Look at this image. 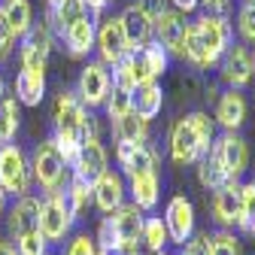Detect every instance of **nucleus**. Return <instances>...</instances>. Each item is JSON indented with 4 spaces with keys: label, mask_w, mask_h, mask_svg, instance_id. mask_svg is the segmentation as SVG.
<instances>
[{
    "label": "nucleus",
    "mask_w": 255,
    "mask_h": 255,
    "mask_svg": "<svg viewBox=\"0 0 255 255\" xmlns=\"http://www.w3.org/2000/svg\"><path fill=\"white\" fill-rule=\"evenodd\" d=\"M231 46V24L225 15H204L195 24L185 27V43H182V55L198 64V67H210L216 64L225 49Z\"/></svg>",
    "instance_id": "f257e3e1"
},
{
    "label": "nucleus",
    "mask_w": 255,
    "mask_h": 255,
    "mask_svg": "<svg viewBox=\"0 0 255 255\" xmlns=\"http://www.w3.org/2000/svg\"><path fill=\"white\" fill-rule=\"evenodd\" d=\"M213 149V119L207 113H191L173 125L170 155L176 164H198Z\"/></svg>",
    "instance_id": "f03ea898"
},
{
    "label": "nucleus",
    "mask_w": 255,
    "mask_h": 255,
    "mask_svg": "<svg viewBox=\"0 0 255 255\" xmlns=\"http://www.w3.org/2000/svg\"><path fill=\"white\" fill-rule=\"evenodd\" d=\"M143 210H137L134 204H122L119 210H113L110 216L101 219L98 225V249H122V252H137V243L143 237Z\"/></svg>",
    "instance_id": "7ed1b4c3"
},
{
    "label": "nucleus",
    "mask_w": 255,
    "mask_h": 255,
    "mask_svg": "<svg viewBox=\"0 0 255 255\" xmlns=\"http://www.w3.org/2000/svg\"><path fill=\"white\" fill-rule=\"evenodd\" d=\"M76 225V216L67 204V195L61 191H49L40 198V234L46 243H64L70 237Z\"/></svg>",
    "instance_id": "20e7f679"
},
{
    "label": "nucleus",
    "mask_w": 255,
    "mask_h": 255,
    "mask_svg": "<svg viewBox=\"0 0 255 255\" xmlns=\"http://www.w3.org/2000/svg\"><path fill=\"white\" fill-rule=\"evenodd\" d=\"M0 188L12 198L30 195V164L15 143L0 146Z\"/></svg>",
    "instance_id": "39448f33"
},
{
    "label": "nucleus",
    "mask_w": 255,
    "mask_h": 255,
    "mask_svg": "<svg viewBox=\"0 0 255 255\" xmlns=\"http://www.w3.org/2000/svg\"><path fill=\"white\" fill-rule=\"evenodd\" d=\"M64 173H67V164H64V158L58 155L55 143L52 140H43L34 149V158H30V176H34L40 182V188L49 195V191H61Z\"/></svg>",
    "instance_id": "423d86ee"
},
{
    "label": "nucleus",
    "mask_w": 255,
    "mask_h": 255,
    "mask_svg": "<svg viewBox=\"0 0 255 255\" xmlns=\"http://www.w3.org/2000/svg\"><path fill=\"white\" fill-rule=\"evenodd\" d=\"M110 88H113V79H110L107 64L88 61L85 67H82V73H79V82H76V98L82 101V107L85 110L104 107L107 98H110Z\"/></svg>",
    "instance_id": "0eeeda50"
},
{
    "label": "nucleus",
    "mask_w": 255,
    "mask_h": 255,
    "mask_svg": "<svg viewBox=\"0 0 255 255\" xmlns=\"http://www.w3.org/2000/svg\"><path fill=\"white\" fill-rule=\"evenodd\" d=\"M210 155L216 158V164L225 170V176H228V179H237V176L249 167V146H246V140H243V137H237L234 131L222 134V137L213 143Z\"/></svg>",
    "instance_id": "6e6552de"
},
{
    "label": "nucleus",
    "mask_w": 255,
    "mask_h": 255,
    "mask_svg": "<svg viewBox=\"0 0 255 255\" xmlns=\"http://www.w3.org/2000/svg\"><path fill=\"white\" fill-rule=\"evenodd\" d=\"M52 27L46 21H34L30 30L21 37V67L24 70H43L46 73V61H49V52H52Z\"/></svg>",
    "instance_id": "1a4fd4ad"
},
{
    "label": "nucleus",
    "mask_w": 255,
    "mask_h": 255,
    "mask_svg": "<svg viewBox=\"0 0 255 255\" xmlns=\"http://www.w3.org/2000/svg\"><path fill=\"white\" fill-rule=\"evenodd\" d=\"M85 107L82 101L76 98V91H61L55 98V110H52V125L58 137H70V140H79V131H82V119H85Z\"/></svg>",
    "instance_id": "9d476101"
},
{
    "label": "nucleus",
    "mask_w": 255,
    "mask_h": 255,
    "mask_svg": "<svg viewBox=\"0 0 255 255\" xmlns=\"http://www.w3.org/2000/svg\"><path fill=\"white\" fill-rule=\"evenodd\" d=\"M167 61H170V55L158 46L155 40H149L146 46H140V49H134L131 55H128V64H131V73H134L137 85L155 82L158 76L167 70Z\"/></svg>",
    "instance_id": "9b49d317"
},
{
    "label": "nucleus",
    "mask_w": 255,
    "mask_h": 255,
    "mask_svg": "<svg viewBox=\"0 0 255 255\" xmlns=\"http://www.w3.org/2000/svg\"><path fill=\"white\" fill-rule=\"evenodd\" d=\"M164 228H167L170 243H176V246H182L191 234H195V207H191V201L185 195H173L167 201Z\"/></svg>",
    "instance_id": "f8f14e48"
},
{
    "label": "nucleus",
    "mask_w": 255,
    "mask_h": 255,
    "mask_svg": "<svg viewBox=\"0 0 255 255\" xmlns=\"http://www.w3.org/2000/svg\"><path fill=\"white\" fill-rule=\"evenodd\" d=\"M94 43H98V52H101V64H116L131 55V46H128V37L122 30V21L119 18H104L98 34H94Z\"/></svg>",
    "instance_id": "ddd939ff"
},
{
    "label": "nucleus",
    "mask_w": 255,
    "mask_h": 255,
    "mask_svg": "<svg viewBox=\"0 0 255 255\" xmlns=\"http://www.w3.org/2000/svg\"><path fill=\"white\" fill-rule=\"evenodd\" d=\"M185 21L179 12H170V9H161L155 18H152V34H155V43L161 46L167 55H182V43H185Z\"/></svg>",
    "instance_id": "4468645a"
},
{
    "label": "nucleus",
    "mask_w": 255,
    "mask_h": 255,
    "mask_svg": "<svg viewBox=\"0 0 255 255\" xmlns=\"http://www.w3.org/2000/svg\"><path fill=\"white\" fill-rule=\"evenodd\" d=\"M240 210H243V185L237 179H228L219 191H213V219L222 228L237 225Z\"/></svg>",
    "instance_id": "2eb2a0df"
},
{
    "label": "nucleus",
    "mask_w": 255,
    "mask_h": 255,
    "mask_svg": "<svg viewBox=\"0 0 255 255\" xmlns=\"http://www.w3.org/2000/svg\"><path fill=\"white\" fill-rule=\"evenodd\" d=\"M110 170V158H107V149L101 140H88L79 146V155H76V164H73V176L94 185L101 173Z\"/></svg>",
    "instance_id": "dca6fc26"
},
{
    "label": "nucleus",
    "mask_w": 255,
    "mask_h": 255,
    "mask_svg": "<svg viewBox=\"0 0 255 255\" xmlns=\"http://www.w3.org/2000/svg\"><path fill=\"white\" fill-rule=\"evenodd\" d=\"M91 201L101 213H113L125 204V176L119 170H107L98 176V182L91 185Z\"/></svg>",
    "instance_id": "f3484780"
},
{
    "label": "nucleus",
    "mask_w": 255,
    "mask_h": 255,
    "mask_svg": "<svg viewBox=\"0 0 255 255\" xmlns=\"http://www.w3.org/2000/svg\"><path fill=\"white\" fill-rule=\"evenodd\" d=\"M6 225L15 240L40 231V198H34V195L15 198V204L9 207V216H6Z\"/></svg>",
    "instance_id": "a211bd4d"
},
{
    "label": "nucleus",
    "mask_w": 255,
    "mask_h": 255,
    "mask_svg": "<svg viewBox=\"0 0 255 255\" xmlns=\"http://www.w3.org/2000/svg\"><path fill=\"white\" fill-rule=\"evenodd\" d=\"M119 21H122V30H125V37H128L131 52L140 49V46H146L152 40V12L143 3H131L119 15Z\"/></svg>",
    "instance_id": "6ab92c4d"
},
{
    "label": "nucleus",
    "mask_w": 255,
    "mask_h": 255,
    "mask_svg": "<svg viewBox=\"0 0 255 255\" xmlns=\"http://www.w3.org/2000/svg\"><path fill=\"white\" fill-rule=\"evenodd\" d=\"M116 161L122 167V173L131 179V176H140V173H149V170H158L155 167V152L146 146V143H119L116 146Z\"/></svg>",
    "instance_id": "aec40b11"
},
{
    "label": "nucleus",
    "mask_w": 255,
    "mask_h": 255,
    "mask_svg": "<svg viewBox=\"0 0 255 255\" xmlns=\"http://www.w3.org/2000/svg\"><path fill=\"white\" fill-rule=\"evenodd\" d=\"M252 76H255V70H252L249 52L243 46H228L225 55H222V79L231 88H243Z\"/></svg>",
    "instance_id": "412c9836"
},
{
    "label": "nucleus",
    "mask_w": 255,
    "mask_h": 255,
    "mask_svg": "<svg viewBox=\"0 0 255 255\" xmlns=\"http://www.w3.org/2000/svg\"><path fill=\"white\" fill-rule=\"evenodd\" d=\"M216 122L225 128V131H237L246 122V98L237 88H228L216 104Z\"/></svg>",
    "instance_id": "4be33fe9"
},
{
    "label": "nucleus",
    "mask_w": 255,
    "mask_h": 255,
    "mask_svg": "<svg viewBox=\"0 0 255 255\" xmlns=\"http://www.w3.org/2000/svg\"><path fill=\"white\" fill-rule=\"evenodd\" d=\"M46 94V73L43 70H18L15 73V101L21 107H40Z\"/></svg>",
    "instance_id": "5701e85b"
},
{
    "label": "nucleus",
    "mask_w": 255,
    "mask_h": 255,
    "mask_svg": "<svg viewBox=\"0 0 255 255\" xmlns=\"http://www.w3.org/2000/svg\"><path fill=\"white\" fill-rule=\"evenodd\" d=\"M94 34H98V27H94V21L85 15V18L73 21L70 27H64L61 40H64V46H67V52L73 58H79V55H88L94 49Z\"/></svg>",
    "instance_id": "b1692460"
},
{
    "label": "nucleus",
    "mask_w": 255,
    "mask_h": 255,
    "mask_svg": "<svg viewBox=\"0 0 255 255\" xmlns=\"http://www.w3.org/2000/svg\"><path fill=\"white\" fill-rule=\"evenodd\" d=\"M164 107V91L158 82H146V85H137L134 94H131V110L143 119V122H152Z\"/></svg>",
    "instance_id": "393cba45"
},
{
    "label": "nucleus",
    "mask_w": 255,
    "mask_h": 255,
    "mask_svg": "<svg viewBox=\"0 0 255 255\" xmlns=\"http://www.w3.org/2000/svg\"><path fill=\"white\" fill-rule=\"evenodd\" d=\"M131 198H134V207L137 210H155L158 198H161V179H158V170H149V173H140V176H131Z\"/></svg>",
    "instance_id": "a878e982"
},
{
    "label": "nucleus",
    "mask_w": 255,
    "mask_h": 255,
    "mask_svg": "<svg viewBox=\"0 0 255 255\" xmlns=\"http://www.w3.org/2000/svg\"><path fill=\"white\" fill-rule=\"evenodd\" d=\"M85 12L88 9H85L82 0H49V18H46V24L61 34L64 27H70L73 21L85 18Z\"/></svg>",
    "instance_id": "bb28decb"
},
{
    "label": "nucleus",
    "mask_w": 255,
    "mask_h": 255,
    "mask_svg": "<svg viewBox=\"0 0 255 255\" xmlns=\"http://www.w3.org/2000/svg\"><path fill=\"white\" fill-rule=\"evenodd\" d=\"M113 137H116V143H146V137H149V122H143L134 110L128 113V116H122V119H116L113 122Z\"/></svg>",
    "instance_id": "cd10ccee"
},
{
    "label": "nucleus",
    "mask_w": 255,
    "mask_h": 255,
    "mask_svg": "<svg viewBox=\"0 0 255 255\" xmlns=\"http://www.w3.org/2000/svg\"><path fill=\"white\" fill-rule=\"evenodd\" d=\"M0 12H3V18L12 27L15 37H24L30 30V24H34V9H30L27 0H3V3H0Z\"/></svg>",
    "instance_id": "c85d7f7f"
},
{
    "label": "nucleus",
    "mask_w": 255,
    "mask_h": 255,
    "mask_svg": "<svg viewBox=\"0 0 255 255\" xmlns=\"http://www.w3.org/2000/svg\"><path fill=\"white\" fill-rule=\"evenodd\" d=\"M140 240L146 243V249H149L152 255L164 252V246L170 243L167 228H164V219H161V216H149V219L143 222V237H140Z\"/></svg>",
    "instance_id": "c756f323"
},
{
    "label": "nucleus",
    "mask_w": 255,
    "mask_h": 255,
    "mask_svg": "<svg viewBox=\"0 0 255 255\" xmlns=\"http://www.w3.org/2000/svg\"><path fill=\"white\" fill-rule=\"evenodd\" d=\"M64 195H67V204H70V210H73L76 219H82L88 213V207L94 204L91 201V185L82 182V179H76V176L67 182V191H64Z\"/></svg>",
    "instance_id": "7c9ffc66"
},
{
    "label": "nucleus",
    "mask_w": 255,
    "mask_h": 255,
    "mask_svg": "<svg viewBox=\"0 0 255 255\" xmlns=\"http://www.w3.org/2000/svg\"><path fill=\"white\" fill-rule=\"evenodd\" d=\"M18 131V101L15 98H0V146L9 143Z\"/></svg>",
    "instance_id": "2f4dec72"
},
{
    "label": "nucleus",
    "mask_w": 255,
    "mask_h": 255,
    "mask_svg": "<svg viewBox=\"0 0 255 255\" xmlns=\"http://www.w3.org/2000/svg\"><path fill=\"white\" fill-rule=\"evenodd\" d=\"M198 179H201V185L210 188V191H219L222 185L228 182L225 170L216 164V158H213V155H207V158H201V161H198Z\"/></svg>",
    "instance_id": "473e14b6"
},
{
    "label": "nucleus",
    "mask_w": 255,
    "mask_h": 255,
    "mask_svg": "<svg viewBox=\"0 0 255 255\" xmlns=\"http://www.w3.org/2000/svg\"><path fill=\"white\" fill-rule=\"evenodd\" d=\"M131 94H134V91H125V88H119V85H113V88H110L107 113H110V119H113V122L131 113Z\"/></svg>",
    "instance_id": "72a5a7b5"
},
{
    "label": "nucleus",
    "mask_w": 255,
    "mask_h": 255,
    "mask_svg": "<svg viewBox=\"0 0 255 255\" xmlns=\"http://www.w3.org/2000/svg\"><path fill=\"white\" fill-rule=\"evenodd\" d=\"M237 225L246 234H255V185H243V210H240V222Z\"/></svg>",
    "instance_id": "f704fd0d"
},
{
    "label": "nucleus",
    "mask_w": 255,
    "mask_h": 255,
    "mask_svg": "<svg viewBox=\"0 0 255 255\" xmlns=\"http://www.w3.org/2000/svg\"><path fill=\"white\" fill-rule=\"evenodd\" d=\"M210 255H240V243L231 231H219L210 237Z\"/></svg>",
    "instance_id": "c9c22d12"
},
{
    "label": "nucleus",
    "mask_w": 255,
    "mask_h": 255,
    "mask_svg": "<svg viewBox=\"0 0 255 255\" xmlns=\"http://www.w3.org/2000/svg\"><path fill=\"white\" fill-rule=\"evenodd\" d=\"M15 252L18 255H46L49 252V243L43 240L40 231H34V234H24V237L15 240Z\"/></svg>",
    "instance_id": "e433bc0d"
},
{
    "label": "nucleus",
    "mask_w": 255,
    "mask_h": 255,
    "mask_svg": "<svg viewBox=\"0 0 255 255\" xmlns=\"http://www.w3.org/2000/svg\"><path fill=\"white\" fill-rule=\"evenodd\" d=\"M64 255H98V243H94V237H88V234H76V237L67 240Z\"/></svg>",
    "instance_id": "4c0bfd02"
},
{
    "label": "nucleus",
    "mask_w": 255,
    "mask_h": 255,
    "mask_svg": "<svg viewBox=\"0 0 255 255\" xmlns=\"http://www.w3.org/2000/svg\"><path fill=\"white\" fill-rule=\"evenodd\" d=\"M237 27H240V37L255 43V3H243L237 12Z\"/></svg>",
    "instance_id": "58836bf2"
},
{
    "label": "nucleus",
    "mask_w": 255,
    "mask_h": 255,
    "mask_svg": "<svg viewBox=\"0 0 255 255\" xmlns=\"http://www.w3.org/2000/svg\"><path fill=\"white\" fill-rule=\"evenodd\" d=\"M179 255H210V237H207V234H191V237L182 243Z\"/></svg>",
    "instance_id": "ea45409f"
},
{
    "label": "nucleus",
    "mask_w": 255,
    "mask_h": 255,
    "mask_svg": "<svg viewBox=\"0 0 255 255\" xmlns=\"http://www.w3.org/2000/svg\"><path fill=\"white\" fill-rule=\"evenodd\" d=\"M12 43H15V34H12V27L6 24L3 12H0V61H6L12 55Z\"/></svg>",
    "instance_id": "a19ab883"
},
{
    "label": "nucleus",
    "mask_w": 255,
    "mask_h": 255,
    "mask_svg": "<svg viewBox=\"0 0 255 255\" xmlns=\"http://www.w3.org/2000/svg\"><path fill=\"white\" fill-rule=\"evenodd\" d=\"M198 3H201V0H173V6H176L179 12H195Z\"/></svg>",
    "instance_id": "79ce46f5"
},
{
    "label": "nucleus",
    "mask_w": 255,
    "mask_h": 255,
    "mask_svg": "<svg viewBox=\"0 0 255 255\" xmlns=\"http://www.w3.org/2000/svg\"><path fill=\"white\" fill-rule=\"evenodd\" d=\"M82 3H85V9H91V12H101V9H107L110 0H82Z\"/></svg>",
    "instance_id": "37998d69"
},
{
    "label": "nucleus",
    "mask_w": 255,
    "mask_h": 255,
    "mask_svg": "<svg viewBox=\"0 0 255 255\" xmlns=\"http://www.w3.org/2000/svg\"><path fill=\"white\" fill-rule=\"evenodd\" d=\"M0 255H18V252H15V246H12L9 240H3V237H0Z\"/></svg>",
    "instance_id": "c03bdc74"
},
{
    "label": "nucleus",
    "mask_w": 255,
    "mask_h": 255,
    "mask_svg": "<svg viewBox=\"0 0 255 255\" xmlns=\"http://www.w3.org/2000/svg\"><path fill=\"white\" fill-rule=\"evenodd\" d=\"M204 3H207L210 9H216V12H222V9H225V0H204Z\"/></svg>",
    "instance_id": "a18cd8bd"
},
{
    "label": "nucleus",
    "mask_w": 255,
    "mask_h": 255,
    "mask_svg": "<svg viewBox=\"0 0 255 255\" xmlns=\"http://www.w3.org/2000/svg\"><path fill=\"white\" fill-rule=\"evenodd\" d=\"M98 255H128V252H122V249H98Z\"/></svg>",
    "instance_id": "49530a36"
},
{
    "label": "nucleus",
    "mask_w": 255,
    "mask_h": 255,
    "mask_svg": "<svg viewBox=\"0 0 255 255\" xmlns=\"http://www.w3.org/2000/svg\"><path fill=\"white\" fill-rule=\"evenodd\" d=\"M3 207H6V191L0 188V213H3Z\"/></svg>",
    "instance_id": "de8ad7c7"
},
{
    "label": "nucleus",
    "mask_w": 255,
    "mask_h": 255,
    "mask_svg": "<svg viewBox=\"0 0 255 255\" xmlns=\"http://www.w3.org/2000/svg\"><path fill=\"white\" fill-rule=\"evenodd\" d=\"M0 98H3V79H0Z\"/></svg>",
    "instance_id": "09e8293b"
},
{
    "label": "nucleus",
    "mask_w": 255,
    "mask_h": 255,
    "mask_svg": "<svg viewBox=\"0 0 255 255\" xmlns=\"http://www.w3.org/2000/svg\"><path fill=\"white\" fill-rule=\"evenodd\" d=\"M252 70H255V58H252Z\"/></svg>",
    "instance_id": "8fccbe9b"
},
{
    "label": "nucleus",
    "mask_w": 255,
    "mask_h": 255,
    "mask_svg": "<svg viewBox=\"0 0 255 255\" xmlns=\"http://www.w3.org/2000/svg\"><path fill=\"white\" fill-rule=\"evenodd\" d=\"M246 3H255V0H246Z\"/></svg>",
    "instance_id": "3c124183"
},
{
    "label": "nucleus",
    "mask_w": 255,
    "mask_h": 255,
    "mask_svg": "<svg viewBox=\"0 0 255 255\" xmlns=\"http://www.w3.org/2000/svg\"><path fill=\"white\" fill-rule=\"evenodd\" d=\"M128 255H137V252H128Z\"/></svg>",
    "instance_id": "603ef678"
},
{
    "label": "nucleus",
    "mask_w": 255,
    "mask_h": 255,
    "mask_svg": "<svg viewBox=\"0 0 255 255\" xmlns=\"http://www.w3.org/2000/svg\"><path fill=\"white\" fill-rule=\"evenodd\" d=\"M158 255H167V252H158Z\"/></svg>",
    "instance_id": "864d4df0"
},
{
    "label": "nucleus",
    "mask_w": 255,
    "mask_h": 255,
    "mask_svg": "<svg viewBox=\"0 0 255 255\" xmlns=\"http://www.w3.org/2000/svg\"><path fill=\"white\" fill-rule=\"evenodd\" d=\"M252 185H255V176H252Z\"/></svg>",
    "instance_id": "5fc2aeb1"
},
{
    "label": "nucleus",
    "mask_w": 255,
    "mask_h": 255,
    "mask_svg": "<svg viewBox=\"0 0 255 255\" xmlns=\"http://www.w3.org/2000/svg\"><path fill=\"white\" fill-rule=\"evenodd\" d=\"M46 255H55V252H46Z\"/></svg>",
    "instance_id": "6e6d98bb"
}]
</instances>
